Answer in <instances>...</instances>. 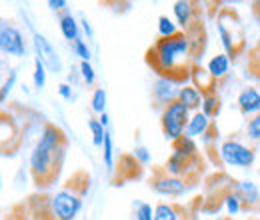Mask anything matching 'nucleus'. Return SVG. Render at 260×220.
I'll return each instance as SVG.
<instances>
[{"label":"nucleus","instance_id":"12","mask_svg":"<svg viewBox=\"0 0 260 220\" xmlns=\"http://www.w3.org/2000/svg\"><path fill=\"white\" fill-rule=\"evenodd\" d=\"M230 190L240 198L242 206H246V208H254L260 204V188L252 180H232Z\"/></svg>","mask_w":260,"mask_h":220},{"label":"nucleus","instance_id":"16","mask_svg":"<svg viewBox=\"0 0 260 220\" xmlns=\"http://www.w3.org/2000/svg\"><path fill=\"white\" fill-rule=\"evenodd\" d=\"M202 100H204V95L196 88L194 84L180 86V90H178V102H182L190 112H198L202 108Z\"/></svg>","mask_w":260,"mask_h":220},{"label":"nucleus","instance_id":"7","mask_svg":"<svg viewBox=\"0 0 260 220\" xmlns=\"http://www.w3.org/2000/svg\"><path fill=\"white\" fill-rule=\"evenodd\" d=\"M0 50L4 56H12V58H22L26 56L28 50L22 30L8 20H2L0 26Z\"/></svg>","mask_w":260,"mask_h":220},{"label":"nucleus","instance_id":"28","mask_svg":"<svg viewBox=\"0 0 260 220\" xmlns=\"http://www.w3.org/2000/svg\"><path fill=\"white\" fill-rule=\"evenodd\" d=\"M134 220H154V208L148 202L134 204Z\"/></svg>","mask_w":260,"mask_h":220},{"label":"nucleus","instance_id":"5","mask_svg":"<svg viewBox=\"0 0 260 220\" xmlns=\"http://www.w3.org/2000/svg\"><path fill=\"white\" fill-rule=\"evenodd\" d=\"M218 158L228 168L246 170V168H252V164L256 160V150H254V146H248L236 138H226L218 146Z\"/></svg>","mask_w":260,"mask_h":220},{"label":"nucleus","instance_id":"26","mask_svg":"<svg viewBox=\"0 0 260 220\" xmlns=\"http://www.w3.org/2000/svg\"><path fill=\"white\" fill-rule=\"evenodd\" d=\"M88 130L92 132V144L102 148L104 144V136H106V128L100 124L98 118H88Z\"/></svg>","mask_w":260,"mask_h":220},{"label":"nucleus","instance_id":"2","mask_svg":"<svg viewBox=\"0 0 260 220\" xmlns=\"http://www.w3.org/2000/svg\"><path fill=\"white\" fill-rule=\"evenodd\" d=\"M66 148L68 140L62 128H58L56 124H44L28 158L30 176L36 186L48 188L54 184L64 166Z\"/></svg>","mask_w":260,"mask_h":220},{"label":"nucleus","instance_id":"31","mask_svg":"<svg viewBox=\"0 0 260 220\" xmlns=\"http://www.w3.org/2000/svg\"><path fill=\"white\" fill-rule=\"evenodd\" d=\"M224 208H226V212L230 216H236V214L242 210V202H240V198H238L232 190L224 196Z\"/></svg>","mask_w":260,"mask_h":220},{"label":"nucleus","instance_id":"22","mask_svg":"<svg viewBox=\"0 0 260 220\" xmlns=\"http://www.w3.org/2000/svg\"><path fill=\"white\" fill-rule=\"evenodd\" d=\"M102 162L104 166L112 172L114 170V142H112V134L110 130H106V136H104V144H102Z\"/></svg>","mask_w":260,"mask_h":220},{"label":"nucleus","instance_id":"17","mask_svg":"<svg viewBox=\"0 0 260 220\" xmlns=\"http://www.w3.org/2000/svg\"><path fill=\"white\" fill-rule=\"evenodd\" d=\"M58 26H60L62 36H64L70 44L76 42L78 38H82V36H80V22H78V20L74 18V14L68 12V10L58 16Z\"/></svg>","mask_w":260,"mask_h":220},{"label":"nucleus","instance_id":"14","mask_svg":"<svg viewBox=\"0 0 260 220\" xmlns=\"http://www.w3.org/2000/svg\"><path fill=\"white\" fill-rule=\"evenodd\" d=\"M190 84H194L202 95H208V92H216V84L218 82L212 78V74L208 72L206 66L196 62L192 66V70H190Z\"/></svg>","mask_w":260,"mask_h":220},{"label":"nucleus","instance_id":"11","mask_svg":"<svg viewBox=\"0 0 260 220\" xmlns=\"http://www.w3.org/2000/svg\"><path fill=\"white\" fill-rule=\"evenodd\" d=\"M178 90H180V86L174 80L156 76V80L152 82V100L160 108H164V106L172 104L174 100H178Z\"/></svg>","mask_w":260,"mask_h":220},{"label":"nucleus","instance_id":"23","mask_svg":"<svg viewBox=\"0 0 260 220\" xmlns=\"http://www.w3.org/2000/svg\"><path fill=\"white\" fill-rule=\"evenodd\" d=\"M106 100H108V96H106V90L104 88H94V92L90 96V110L94 112V114H104L106 112Z\"/></svg>","mask_w":260,"mask_h":220},{"label":"nucleus","instance_id":"34","mask_svg":"<svg viewBox=\"0 0 260 220\" xmlns=\"http://www.w3.org/2000/svg\"><path fill=\"white\" fill-rule=\"evenodd\" d=\"M132 156L136 158L142 166H144V164H148V162H150V158H152L150 156V152H148V148H146L144 144H136V146H134V150H132Z\"/></svg>","mask_w":260,"mask_h":220},{"label":"nucleus","instance_id":"24","mask_svg":"<svg viewBox=\"0 0 260 220\" xmlns=\"http://www.w3.org/2000/svg\"><path fill=\"white\" fill-rule=\"evenodd\" d=\"M178 32V24L172 20V18H168V16H158V38H170V36H176Z\"/></svg>","mask_w":260,"mask_h":220},{"label":"nucleus","instance_id":"27","mask_svg":"<svg viewBox=\"0 0 260 220\" xmlns=\"http://www.w3.org/2000/svg\"><path fill=\"white\" fill-rule=\"evenodd\" d=\"M72 52L80 58V62H90L92 52H90V48H88V44H86L84 38H78L76 42H72Z\"/></svg>","mask_w":260,"mask_h":220},{"label":"nucleus","instance_id":"9","mask_svg":"<svg viewBox=\"0 0 260 220\" xmlns=\"http://www.w3.org/2000/svg\"><path fill=\"white\" fill-rule=\"evenodd\" d=\"M32 46H34L36 56L44 62V66H46L50 72H54V74H60V72H62V60H60L56 48L52 46V42H50L44 34L32 32Z\"/></svg>","mask_w":260,"mask_h":220},{"label":"nucleus","instance_id":"8","mask_svg":"<svg viewBox=\"0 0 260 220\" xmlns=\"http://www.w3.org/2000/svg\"><path fill=\"white\" fill-rule=\"evenodd\" d=\"M190 186L192 184L188 180L170 176V174L164 172V168L156 170L152 174V178H150V188L154 190L156 194H160V196H166V198H180V196H184L188 192Z\"/></svg>","mask_w":260,"mask_h":220},{"label":"nucleus","instance_id":"1","mask_svg":"<svg viewBox=\"0 0 260 220\" xmlns=\"http://www.w3.org/2000/svg\"><path fill=\"white\" fill-rule=\"evenodd\" d=\"M146 64L160 78H170L178 86L190 84V70L194 66L190 40L186 32H178L170 38H158L146 50Z\"/></svg>","mask_w":260,"mask_h":220},{"label":"nucleus","instance_id":"20","mask_svg":"<svg viewBox=\"0 0 260 220\" xmlns=\"http://www.w3.org/2000/svg\"><path fill=\"white\" fill-rule=\"evenodd\" d=\"M200 110H202L210 120L218 118V114H220V110H222V100H220L218 92H208V95H204L202 108H200Z\"/></svg>","mask_w":260,"mask_h":220},{"label":"nucleus","instance_id":"38","mask_svg":"<svg viewBox=\"0 0 260 220\" xmlns=\"http://www.w3.org/2000/svg\"><path fill=\"white\" fill-rule=\"evenodd\" d=\"M98 120H100V124H102L104 128H106V130H108V122H110V118H108V112L100 114V116H98Z\"/></svg>","mask_w":260,"mask_h":220},{"label":"nucleus","instance_id":"4","mask_svg":"<svg viewBox=\"0 0 260 220\" xmlns=\"http://www.w3.org/2000/svg\"><path fill=\"white\" fill-rule=\"evenodd\" d=\"M190 114L192 112L178 100H174L172 104L164 106L160 110V128H162L164 138L170 140V142L180 140L186 134V126H188V120H190Z\"/></svg>","mask_w":260,"mask_h":220},{"label":"nucleus","instance_id":"29","mask_svg":"<svg viewBox=\"0 0 260 220\" xmlns=\"http://www.w3.org/2000/svg\"><path fill=\"white\" fill-rule=\"evenodd\" d=\"M246 136L250 142H260V114L252 116L246 120Z\"/></svg>","mask_w":260,"mask_h":220},{"label":"nucleus","instance_id":"15","mask_svg":"<svg viewBox=\"0 0 260 220\" xmlns=\"http://www.w3.org/2000/svg\"><path fill=\"white\" fill-rule=\"evenodd\" d=\"M214 126V120H210L202 110H198V112H192L190 114V120H188V126H186V134L184 136H188V138H202L210 128Z\"/></svg>","mask_w":260,"mask_h":220},{"label":"nucleus","instance_id":"3","mask_svg":"<svg viewBox=\"0 0 260 220\" xmlns=\"http://www.w3.org/2000/svg\"><path fill=\"white\" fill-rule=\"evenodd\" d=\"M82 172H76L64 188L56 190L46 200V214L48 220H76L82 206H84V194L90 188V176L84 174V178L78 182Z\"/></svg>","mask_w":260,"mask_h":220},{"label":"nucleus","instance_id":"36","mask_svg":"<svg viewBox=\"0 0 260 220\" xmlns=\"http://www.w3.org/2000/svg\"><path fill=\"white\" fill-rule=\"evenodd\" d=\"M58 95L62 96L64 100H72V98H74V92H72V86H70L68 82H62V84H58Z\"/></svg>","mask_w":260,"mask_h":220},{"label":"nucleus","instance_id":"30","mask_svg":"<svg viewBox=\"0 0 260 220\" xmlns=\"http://www.w3.org/2000/svg\"><path fill=\"white\" fill-rule=\"evenodd\" d=\"M16 78H18L16 70H10L8 76H6V80L2 82V88H0V102H2V104L6 102V98L12 92V88H14V84H16Z\"/></svg>","mask_w":260,"mask_h":220},{"label":"nucleus","instance_id":"19","mask_svg":"<svg viewBox=\"0 0 260 220\" xmlns=\"http://www.w3.org/2000/svg\"><path fill=\"white\" fill-rule=\"evenodd\" d=\"M206 68H208V72L212 74V78H214L216 82H220V80L226 78L228 72H230V58H228L224 52H222V54H216V56H212V58L208 60Z\"/></svg>","mask_w":260,"mask_h":220},{"label":"nucleus","instance_id":"33","mask_svg":"<svg viewBox=\"0 0 260 220\" xmlns=\"http://www.w3.org/2000/svg\"><path fill=\"white\" fill-rule=\"evenodd\" d=\"M80 78L84 80V84H88V86H92L94 82H96V72H94V68H92V64L90 62H80Z\"/></svg>","mask_w":260,"mask_h":220},{"label":"nucleus","instance_id":"10","mask_svg":"<svg viewBox=\"0 0 260 220\" xmlns=\"http://www.w3.org/2000/svg\"><path fill=\"white\" fill-rule=\"evenodd\" d=\"M172 14L174 22L182 28V32H186L198 22V4L190 0H178L172 4Z\"/></svg>","mask_w":260,"mask_h":220},{"label":"nucleus","instance_id":"32","mask_svg":"<svg viewBox=\"0 0 260 220\" xmlns=\"http://www.w3.org/2000/svg\"><path fill=\"white\" fill-rule=\"evenodd\" d=\"M248 70H250V74L260 80V44L256 48H252L250 50V56H248Z\"/></svg>","mask_w":260,"mask_h":220},{"label":"nucleus","instance_id":"18","mask_svg":"<svg viewBox=\"0 0 260 220\" xmlns=\"http://www.w3.org/2000/svg\"><path fill=\"white\" fill-rule=\"evenodd\" d=\"M154 220H186V212L176 202H158L154 206Z\"/></svg>","mask_w":260,"mask_h":220},{"label":"nucleus","instance_id":"37","mask_svg":"<svg viewBox=\"0 0 260 220\" xmlns=\"http://www.w3.org/2000/svg\"><path fill=\"white\" fill-rule=\"evenodd\" d=\"M80 26H82L84 34H86V36H88V40H90V38H92V34H94V32H92V26H90V20L82 16V18H80Z\"/></svg>","mask_w":260,"mask_h":220},{"label":"nucleus","instance_id":"35","mask_svg":"<svg viewBox=\"0 0 260 220\" xmlns=\"http://www.w3.org/2000/svg\"><path fill=\"white\" fill-rule=\"evenodd\" d=\"M48 8L62 14V12H66L64 8H68V2L66 0H48Z\"/></svg>","mask_w":260,"mask_h":220},{"label":"nucleus","instance_id":"13","mask_svg":"<svg viewBox=\"0 0 260 220\" xmlns=\"http://www.w3.org/2000/svg\"><path fill=\"white\" fill-rule=\"evenodd\" d=\"M236 106L240 110L242 116L246 118H252L260 114V88L256 86H246L238 92V98H236Z\"/></svg>","mask_w":260,"mask_h":220},{"label":"nucleus","instance_id":"6","mask_svg":"<svg viewBox=\"0 0 260 220\" xmlns=\"http://www.w3.org/2000/svg\"><path fill=\"white\" fill-rule=\"evenodd\" d=\"M216 26H218L220 44H222V48H224V54H226L230 60H234L236 54H240V50H242V46H244V38H242V30H240L238 14H234L232 22H226L224 14L218 12Z\"/></svg>","mask_w":260,"mask_h":220},{"label":"nucleus","instance_id":"25","mask_svg":"<svg viewBox=\"0 0 260 220\" xmlns=\"http://www.w3.org/2000/svg\"><path fill=\"white\" fill-rule=\"evenodd\" d=\"M46 66L44 62L38 58V56H34V72H32V82H34V88L36 90H42L44 88V84H46Z\"/></svg>","mask_w":260,"mask_h":220},{"label":"nucleus","instance_id":"21","mask_svg":"<svg viewBox=\"0 0 260 220\" xmlns=\"http://www.w3.org/2000/svg\"><path fill=\"white\" fill-rule=\"evenodd\" d=\"M172 150H178L182 154H186L188 158H200L198 152V144H196L194 138H188V136H182L180 140L172 142Z\"/></svg>","mask_w":260,"mask_h":220}]
</instances>
